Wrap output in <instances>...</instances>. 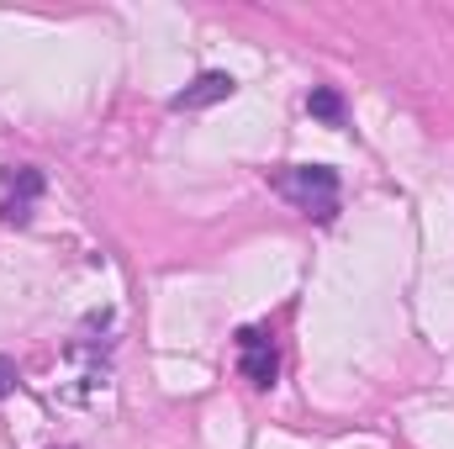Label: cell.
<instances>
[{
    "label": "cell",
    "mask_w": 454,
    "mask_h": 449,
    "mask_svg": "<svg viewBox=\"0 0 454 449\" xmlns=\"http://www.w3.org/2000/svg\"><path fill=\"white\" fill-rule=\"evenodd\" d=\"M275 191L312 223H333L339 217V175L328 164H291L275 175Z\"/></svg>",
    "instance_id": "cell-1"
},
{
    "label": "cell",
    "mask_w": 454,
    "mask_h": 449,
    "mask_svg": "<svg viewBox=\"0 0 454 449\" xmlns=\"http://www.w3.org/2000/svg\"><path fill=\"white\" fill-rule=\"evenodd\" d=\"M0 185H5V196H0V217L11 227H27L32 223V207L43 201V169H32V164H11L5 175H0Z\"/></svg>",
    "instance_id": "cell-2"
},
{
    "label": "cell",
    "mask_w": 454,
    "mask_h": 449,
    "mask_svg": "<svg viewBox=\"0 0 454 449\" xmlns=\"http://www.w3.org/2000/svg\"><path fill=\"white\" fill-rule=\"evenodd\" d=\"M238 370H243V381L259 386V391L275 386L280 354H275V338L264 334V328H238Z\"/></svg>",
    "instance_id": "cell-3"
},
{
    "label": "cell",
    "mask_w": 454,
    "mask_h": 449,
    "mask_svg": "<svg viewBox=\"0 0 454 449\" xmlns=\"http://www.w3.org/2000/svg\"><path fill=\"white\" fill-rule=\"evenodd\" d=\"M232 91H238V80H232V75H223V69H212V75L191 80V85H185L169 106H175V112H201V106H217V101H227Z\"/></svg>",
    "instance_id": "cell-4"
},
{
    "label": "cell",
    "mask_w": 454,
    "mask_h": 449,
    "mask_svg": "<svg viewBox=\"0 0 454 449\" xmlns=\"http://www.w3.org/2000/svg\"><path fill=\"white\" fill-rule=\"evenodd\" d=\"M307 112L317 116V122H328V127H343V101H339V91H328V85H317L307 96Z\"/></svg>",
    "instance_id": "cell-5"
},
{
    "label": "cell",
    "mask_w": 454,
    "mask_h": 449,
    "mask_svg": "<svg viewBox=\"0 0 454 449\" xmlns=\"http://www.w3.org/2000/svg\"><path fill=\"white\" fill-rule=\"evenodd\" d=\"M11 386H16V365H11V359H5V354H0V397H5V391H11Z\"/></svg>",
    "instance_id": "cell-6"
}]
</instances>
